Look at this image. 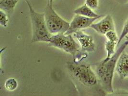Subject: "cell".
I'll return each instance as SVG.
<instances>
[{
  "label": "cell",
  "mask_w": 128,
  "mask_h": 96,
  "mask_svg": "<svg viewBox=\"0 0 128 96\" xmlns=\"http://www.w3.org/2000/svg\"><path fill=\"white\" fill-rule=\"evenodd\" d=\"M44 13L48 29L52 35L65 33L68 30L70 23L55 12L48 0Z\"/></svg>",
  "instance_id": "cell-4"
},
{
  "label": "cell",
  "mask_w": 128,
  "mask_h": 96,
  "mask_svg": "<svg viewBox=\"0 0 128 96\" xmlns=\"http://www.w3.org/2000/svg\"><path fill=\"white\" fill-rule=\"evenodd\" d=\"M117 46V42H111L108 40L105 43V48L107 52L106 57L102 61L103 62H107L110 60L112 56L115 54V48Z\"/></svg>",
  "instance_id": "cell-12"
},
{
  "label": "cell",
  "mask_w": 128,
  "mask_h": 96,
  "mask_svg": "<svg viewBox=\"0 0 128 96\" xmlns=\"http://www.w3.org/2000/svg\"><path fill=\"white\" fill-rule=\"evenodd\" d=\"M8 22V17L6 12L0 10V24L1 26L6 28Z\"/></svg>",
  "instance_id": "cell-16"
},
{
  "label": "cell",
  "mask_w": 128,
  "mask_h": 96,
  "mask_svg": "<svg viewBox=\"0 0 128 96\" xmlns=\"http://www.w3.org/2000/svg\"><path fill=\"white\" fill-rule=\"evenodd\" d=\"M74 36L79 43L82 51L84 52H92L96 50V45L93 37L78 30L74 33Z\"/></svg>",
  "instance_id": "cell-7"
},
{
  "label": "cell",
  "mask_w": 128,
  "mask_h": 96,
  "mask_svg": "<svg viewBox=\"0 0 128 96\" xmlns=\"http://www.w3.org/2000/svg\"><path fill=\"white\" fill-rule=\"evenodd\" d=\"M48 44L50 46L58 48L72 55L74 59L80 52V46L76 42L72 34L63 33L53 35Z\"/></svg>",
  "instance_id": "cell-5"
},
{
  "label": "cell",
  "mask_w": 128,
  "mask_h": 96,
  "mask_svg": "<svg viewBox=\"0 0 128 96\" xmlns=\"http://www.w3.org/2000/svg\"><path fill=\"white\" fill-rule=\"evenodd\" d=\"M74 12L76 14L81 15L90 18H97L100 16L97 14H96L94 11L93 9L88 7L86 4L82 5V6L76 9L74 11Z\"/></svg>",
  "instance_id": "cell-10"
},
{
  "label": "cell",
  "mask_w": 128,
  "mask_h": 96,
  "mask_svg": "<svg viewBox=\"0 0 128 96\" xmlns=\"http://www.w3.org/2000/svg\"><path fill=\"white\" fill-rule=\"evenodd\" d=\"M48 0L49 1V2H50V4L52 5L53 2L54 1V0Z\"/></svg>",
  "instance_id": "cell-18"
},
{
  "label": "cell",
  "mask_w": 128,
  "mask_h": 96,
  "mask_svg": "<svg viewBox=\"0 0 128 96\" xmlns=\"http://www.w3.org/2000/svg\"><path fill=\"white\" fill-rule=\"evenodd\" d=\"M67 68L71 75L84 86H93L97 84L96 76L90 66L70 62Z\"/></svg>",
  "instance_id": "cell-3"
},
{
  "label": "cell",
  "mask_w": 128,
  "mask_h": 96,
  "mask_svg": "<svg viewBox=\"0 0 128 96\" xmlns=\"http://www.w3.org/2000/svg\"><path fill=\"white\" fill-rule=\"evenodd\" d=\"M125 38H126V40H127V41L128 42V36H126Z\"/></svg>",
  "instance_id": "cell-19"
},
{
  "label": "cell",
  "mask_w": 128,
  "mask_h": 96,
  "mask_svg": "<svg viewBox=\"0 0 128 96\" xmlns=\"http://www.w3.org/2000/svg\"><path fill=\"white\" fill-rule=\"evenodd\" d=\"M128 45V42H124L116 50L110 59L107 62L102 61L97 66L96 72L103 87L106 92L112 93L114 92L113 88V78L116 70V62L119 57Z\"/></svg>",
  "instance_id": "cell-1"
},
{
  "label": "cell",
  "mask_w": 128,
  "mask_h": 96,
  "mask_svg": "<svg viewBox=\"0 0 128 96\" xmlns=\"http://www.w3.org/2000/svg\"><path fill=\"white\" fill-rule=\"evenodd\" d=\"M29 8L32 28V42H48L52 36L48 29L44 13L36 12L28 0H25Z\"/></svg>",
  "instance_id": "cell-2"
},
{
  "label": "cell",
  "mask_w": 128,
  "mask_h": 96,
  "mask_svg": "<svg viewBox=\"0 0 128 96\" xmlns=\"http://www.w3.org/2000/svg\"><path fill=\"white\" fill-rule=\"evenodd\" d=\"M115 71L122 79L128 78V54L124 51L117 61Z\"/></svg>",
  "instance_id": "cell-9"
},
{
  "label": "cell",
  "mask_w": 128,
  "mask_h": 96,
  "mask_svg": "<svg viewBox=\"0 0 128 96\" xmlns=\"http://www.w3.org/2000/svg\"><path fill=\"white\" fill-rule=\"evenodd\" d=\"M90 28L99 34L104 35L110 30H115L114 23L110 14H107L98 22L92 24Z\"/></svg>",
  "instance_id": "cell-8"
},
{
  "label": "cell",
  "mask_w": 128,
  "mask_h": 96,
  "mask_svg": "<svg viewBox=\"0 0 128 96\" xmlns=\"http://www.w3.org/2000/svg\"><path fill=\"white\" fill-rule=\"evenodd\" d=\"M19 0H0V9L7 14H11L14 11Z\"/></svg>",
  "instance_id": "cell-11"
},
{
  "label": "cell",
  "mask_w": 128,
  "mask_h": 96,
  "mask_svg": "<svg viewBox=\"0 0 128 96\" xmlns=\"http://www.w3.org/2000/svg\"><path fill=\"white\" fill-rule=\"evenodd\" d=\"M101 16H100L97 18H90L76 14L70 23V26L68 30L65 34L67 35L72 34L77 31L90 27L91 24H93L96 20Z\"/></svg>",
  "instance_id": "cell-6"
},
{
  "label": "cell",
  "mask_w": 128,
  "mask_h": 96,
  "mask_svg": "<svg viewBox=\"0 0 128 96\" xmlns=\"http://www.w3.org/2000/svg\"><path fill=\"white\" fill-rule=\"evenodd\" d=\"M128 34V18L126 20L125 22L124 23V25H123V27L122 28V31L120 34V36L119 37V40L118 42L117 43V46L116 47H118L120 44V43L122 41V40L125 38L126 36H127Z\"/></svg>",
  "instance_id": "cell-14"
},
{
  "label": "cell",
  "mask_w": 128,
  "mask_h": 96,
  "mask_svg": "<svg viewBox=\"0 0 128 96\" xmlns=\"http://www.w3.org/2000/svg\"><path fill=\"white\" fill-rule=\"evenodd\" d=\"M86 4L92 9L95 10L98 6V0H86Z\"/></svg>",
  "instance_id": "cell-17"
},
{
  "label": "cell",
  "mask_w": 128,
  "mask_h": 96,
  "mask_svg": "<svg viewBox=\"0 0 128 96\" xmlns=\"http://www.w3.org/2000/svg\"><path fill=\"white\" fill-rule=\"evenodd\" d=\"M4 87L6 90L8 91H14L18 88V81L15 78H9L7 79L5 82Z\"/></svg>",
  "instance_id": "cell-13"
},
{
  "label": "cell",
  "mask_w": 128,
  "mask_h": 96,
  "mask_svg": "<svg viewBox=\"0 0 128 96\" xmlns=\"http://www.w3.org/2000/svg\"><path fill=\"white\" fill-rule=\"evenodd\" d=\"M108 40L113 42H118L119 38L115 30H110L106 33L105 35Z\"/></svg>",
  "instance_id": "cell-15"
}]
</instances>
